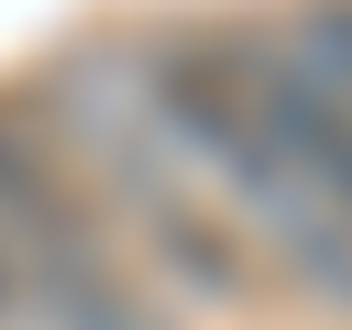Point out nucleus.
I'll return each instance as SVG.
<instances>
[{
  "label": "nucleus",
  "instance_id": "f257e3e1",
  "mask_svg": "<svg viewBox=\"0 0 352 330\" xmlns=\"http://www.w3.org/2000/svg\"><path fill=\"white\" fill-rule=\"evenodd\" d=\"M33 110H44V132L66 143V165L88 176V198L110 209V231H132V242L187 286V297H209V308L253 297V253H242V231L187 187V154L154 132V110H143V77H132V66L66 55V66L33 88Z\"/></svg>",
  "mask_w": 352,
  "mask_h": 330
},
{
  "label": "nucleus",
  "instance_id": "f03ea898",
  "mask_svg": "<svg viewBox=\"0 0 352 330\" xmlns=\"http://www.w3.org/2000/svg\"><path fill=\"white\" fill-rule=\"evenodd\" d=\"M132 77H143V110H154V132L187 154V176H220V198L286 253V275H308V286H330V297H352V220L275 154V132L253 121V99H242V66H231V44L220 33H176V44H154V55H132Z\"/></svg>",
  "mask_w": 352,
  "mask_h": 330
},
{
  "label": "nucleus",
  "instance_id": "7ed1b4c3",
  "mask_svg": "<svg viewBox=\"0 0 352 330\" xmlns=\"http://www.w3.org/2000/svg\"><path fill=\"white\" fill-rule=\"evenodd\" d=\"M0 253L22 264L33 330H165L154 297L132 286V253L66 143L44 132L33 99H0Z\"/></svg>",
  "mask_w": 352,
  "mask_h": 330
},
{
  "label": "nucleus",
  "instance_id": "20e7f679",
  "mask_svg": "<svg viewBox=\"0 0 352 330\" xmlns=\"http://www.w3.org/2000/svg\"><path fill=\"white\" fill-rule=\"evenodd\" d=\"M231 44V66H242V99H253V121L275 132V154L352 220V99L286 44V33H220Z\"/></svg>",
  "mask_w": 352,
  "mask_h": 330
},
{
  "label": "nucleus",
  "instance_id": "39448f33",
  "mask_svg": "<svg viewBox=\"0 0 352 330\" xmlns=\"http://www.w3.org/2000/svg\"><path fill=\"white\" fill-rule=\"evenodd\" d=\"M286 44L352 99V0H297V11H286Z\"/></svg>",
  "mask_w": 352,
  "mask_h": 330
}]
</instances>
